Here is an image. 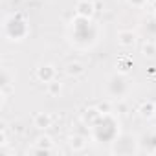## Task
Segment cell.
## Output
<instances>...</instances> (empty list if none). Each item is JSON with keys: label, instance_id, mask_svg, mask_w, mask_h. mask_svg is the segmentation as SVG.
<instances>
[{"label": "cell", "instance_id": "obj_5", "mask_svg": "<svg viewBox=\"0 0 156 156\" xmlns=\"http://www.w3.org/2000/svg\"><path fill=\"white\" fill-rule=\"evenodd\" d=\"M138 147L140 152H147V154H156V132H147L138 140Z\"/></svg>", "mask_w": 156, "mask_h": 156}, {"label": "cell", "instance_id": "obj_10", "mask_svg": "<svg viewBox=\"0 0 156 156\" xmlns=\"http://www.w3.org/2000/svg\"><path fill=\"white\" fill-rule=\"evenodd\" d=\"M51 123H53V119L48 112H37L33 116V127L37 130H46V129L51 127Z\"/></svg>", "mask_w": 156, "mask_h": 156}, {"label": "cell", "instance_id": "obj_2", "mask_svg": "<svg viewBox=\"0 0 156 156\" xmlns=\"http://www.w3.org/2000/svg\"><path fill=\"white\" fill-rule=\"evenodd\" d=\"M110 152L118 154V156H130V154H140V147H138V140L132 138L130 134H118L112 141Z\"/></svg>", "mask_w": 156, "mask_h": 156}, {"label": "cell", "instance_id": "obj_15", "mask_svg": "<svg viewBox=\"0 0 156 156\" xmlns=\"http://www.w3.org/2000/svg\"><path fill=\"white\" fill-rule=\"evenodd\" d=\"M46 92H48V96H51V98L59 96V94L62 92V83H61V81H57V79H53L51 83H48V85H46Z\"/></svg>", "mask_w": 156, "mask_h": 156}, {"label": "cell", "instance_id": "obj_14", "mask_svg": "<svg viewBox=\"0 0 156 156\" xmlns=\"http://www.w3.org/2000/svg\"><path fill=\"white\" fill-rule=\"evenodd\" d=\"M141 55H143L145 59H154V57H156V42L145 41V42L141 44Z\"/></svg>", "mask_w": 156, "mask_h": 156}, {"label": "cell", "instance_id": "obj_20", "mask_svg": "<svg viewBox=\"0 0 156 156\" xmlns=\"http://www.w3.org/2000/svg\"><path fill=\"white\" fill-rule=\"evenodd\" d=\"M154 114H156V103H154Z\"/></svg>", "mask_w": 156, "mask_h": 156}, {"label": "cell", "instance_id": "obj_17", "mask_svg": "<svg viewBox=\"0 0 156 156\" xmlns=\"http://www.w3.org/2000/svg\"><path fill=\"white\" fill-rule=\"evenodd\" d=\"M96 107H98V110H99L103 116L114 114V103H112V101H108V99H105V101H99Z\"/></svg>", "mask_w": 156, "mask_h": 156}, {"label": "cell", "instance_id": "obj_11", "mask_svg": "<svg viewBox=\"0 0 156 156\" xmlns=\"http://www.w3.org/2000/svg\"><path fill=\"white\" fill-rule=\"evenodd\" d=\"M87 143H88V140H87L85 136H81V134H72V136L68 138V147H70V151H73V152L85 151V149H87Z\"/></svg>", "mask_w": 156, "mask_h": 156}, {"label": "cell", "instance_id": "obj_4", "mask_svg": "<svg viewBox=\"0 0 156 156\" xmlns=\"http://www.w3.org/2000/svg\"><path fill=\"white\" fill-rule=\"evenodd\" d=\"M55 147H53V140L50 136H39L37 141L28 149V154H55Z\"/></svg>", "mask_w": 156, "mask_h": 156}, {"label": "cell", "instance_id": "obj_21", "mask_svg": "<svg viewBox=\"0 0 156 156\" xmlns=\"http://www.w3.org/2000/svg\"><path fill=\"white\" fill-rule=\"evenodd\" d=\"M152 19H154V20H156V11H154V17H152Z\"/></svg>", "mask_w": 156, "mask_h": 156}, {"label": "cell", "instance_id": "obj_12", "mask_svg": "<svg viewBox=\"0 0 156 156\" xmlns=\"http://www.w3.org/2000/svg\"><path fill=\"white\" fill-rule=\"evenodd\" d=\"M64 72H66V75H68V77H73V79H77V77L85 75V72H87V70H85L83 62H79V61H73V62H68V64H66Z\"/></svg>", "mask_w": 156, "mask_h": 156}, {"label": "cell", "instance_id": "obj_18", "mask_svg": "<svg viewBox=\"0 0 156 156\" xmlns=\"http://www.w3.org/2000/svg\"><path fill=\"white\" fill-rule=\"evenodd\" d=\"M151 0H127V4L130 8H136V9H143L145 6H149Z\"/></svg>", "mask_w": 156, "mask_h": 156}, {"label": "cell", "instance_id": "obj_3", "mask_svg": "<svg viewBox=\"0 0 156 156\" xmlns=\"http://www.w3.org/2000/svg\"><path fill=\"white\" fill-rule=\"evenodd\" d=\"M107 90L112 98L116 99H123L129 96L130 92V81L127 79V75L125 73H114L110 79H108V85H107Z\"/></svg>", "mask_w": 156, "mask_h": 156}, {"label": "cell", "instance_id": "obj_6", "mask_svg": "<svg viewBox=\"0 0 156 156\" xmlns=\"http://www.w3.org/2000/svg\"><path fill=\"white\" fill-rule=\"evenodd\" d=\"M96 13V4L92 0H77L75 2V15L83 19H92Z\"/></svg>", "mask_w": 156, "mask_h": 156}, {"label": "cell", "instance_id": "obj_16", "mask_svg": "<svg viewBox=\"0 0 156 156\" xmlns=\"http://www.w3.org/2000/svg\"><path fill=\"white\" fill-rule=\"evenodd\" d=\"M116 68H118V72L119 73H129L130 72V68H132V61L129 59V57H121L118 62H116Z\"/></svg>", "mask_w": 156, "mask_h": 156}, {"label": "cell", "instance_id": "obj_7", "mask_svg": "<svg viewBox=\"0 0 156 156\" xmlns=\"http://www.w3.org/2000/svg\"><path fill=\"white\" fill-rule=\"evenodd\" d=\"M35 75H37V79L41 81V83H51L53 79H57V70H55V66L53 64H41L39 68H37V72H35Z\"/></svg>", "mask_w": 156, "mask_h": 156}, {"label": "cell", "instance_id": "obj_9", "mask_svg": "<svg viewBox=\"0 0 156 156\" xmlns=\"http://www.w3.org/2000/svg\"><path fill=\"white\" fill-rule=\"evenodd\" d=\"M103 118V114L98 110V107H88V108H85L83 110V114H81V119H83V123L85 125H88V127H96L98 123H99V119Z\"/></svg>", "mask_w": 156, "mask_h": 156}, {"label": "cell", "instance_id": "obj_13", "mask_svg": "<svg viewBox=\"0 0 156 156\" xmlns=\"http://www.w3.org/2000/svg\"><path fill=\"white\" fill-rule=\"evenodd\" d=\"M138 114H140L141 119H152V118H156V114H154V101H143L138 107Z\"/></svg>", "mask_w": 156, "mask_h": 156}, {"label": "cell", "instance_id": "obj_1", "mask_svg": "<svg viewBox=\"0 0 156 156\" xmlns=\"http://www.w3.org/2000/svg\"><path fill=\"white\" fill-rule=\"evenodd\" d=\"M4 35L11 42H20V41L26 39L28 24H26V20H24V17L20 13H15V15L6 19V22H4Z\"/></svg>", "mask_w": 156, "mask_h": 156}, {"label": "cell", "instance_id": "obj_8", "mask_svg": "<svg viewBox=\"0 0 156 156\" xmlns=\"http://www.w3.org/2000/svg\"><path fill=\"white\" fill-rule=\"evenodd\" d=\"M116 39H118V44L121 48H132L136 44V41H138V35L132 30H121V31H118Z\"/></svg>", "mask_w": 156, "mask_h": 156}, {"label": "cell", "instance_id": "obj_19", "mask_svg": "<svg viewBox=\"0 0 156 156\" xmlns=\"http://www.w3.org/2000/svg\"><path fill=\"white\" fill-rule=\"evenodd\" d=\"M9 141H8V130H6V127H2L0 129V147H6Z\"/></svg>", "mask_w": 156, "mask_h": 156}]
</instances>
